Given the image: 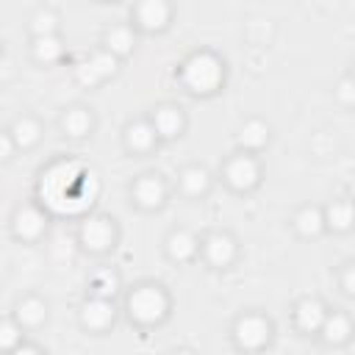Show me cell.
<instances>
[{
  "mask_svg": "<svg viewBox=\"0 0 355 355\" xmlns=\"http://www.w3.org/2000/svg\"><path fill=\"white\" fill-rule=\"evenodd\" d=\"M178 80L180 86L194 94V97H211L216 92H222L225 80H227V67L225 58L214 50H194L189 53L180 67H178Z\"/></svg>",
  "mask_w": 355,
  "mask_h": 355,
  "instance_id": "1",
  "label": "cell"
},
{
  "mask_svg": "<svg viewBox=\"0 0 355 355\" xmlns=\"http://www.w3.org/2000/svg\"><path fill=\"white\" fill-rule=\"evenodd\" d=\"M125 313L141 330L161 327L172 313V294L166 291V286H161L155 280H141L133 288H128Z\"/></svg>",
  "mask_w": 355,
  "mask_h": 355,
  "instance_id": "2",
  "label": "cell"
},
{
  "mask_svg": "<svg viewBox=\"0 0 355 355\" xmlns=\"http://www.w3.org/2000/svg\"><path fill=\"white\" fill-rule=\"evenodd\" d=\"M230 338L236 344V349L244 352H261L272 344L275 338V322L261 313V311H244L233 319L230 324Z\"/></svg>",
  "mask_w": 355,
  "mask_h": 355,
  "instance_id": "3",
  "label": "cell"
},
{
  "mask_svg": "<svg viewBox=\"0 0 355 355\" xmlns=\"http://www.w3.org/2000/svg\"><path fill=\"white\" fill-rule=\"evenodd\" d=\"M219 178L222 183L236 191V194H250L261 186V178H263V166H261V158L255 153H233L230 158H225L222 169H219Z\"/></svg>",
  "mask_w": 355,
  "mask_h": 355,
  "instance_id": "4",
  "label": "cell"
},
{
  "mask_svg": "<svg viewBox=\"0 0 355 355\" xmlns=\"http://www.w3.org/2000/svg\"><path fill=\"white\" fill-rule=\"evenodd\" d=\"M119 241V225L108 214H89L78 227V244L89 255H108Z\"/></svg>",
  "mask_w": 355,
  "mask_h": 355,
  "instance_id": "5",
  "label": "cell"
},
{
  "mask_svg": "<svg viewBox=\"0 0 355 355\" xmlns=\"http://www.w3.org/2000/svg\"><path fill=\"white\" fill-rule=\"evenodd\" d=\"M47 225H50V216L39 202H19L11 214V236L22 244L42 241L47 233Z\"/></svg>",
  "mask_w": 355,
  "mask_h": 355,
  "instance_id": "6",
  "label": "cell"
},
{
  "mask_svg": "<svg viewBox=\"0 0 355 355\" xmlns=\"http://www.w3.org/2000/svg\"><path fill=\"white\" fill-rule=\"evenodd\" d=\"M239 239L230 230H211L200 239V258L211 269H230L239 261Z\"/></svg>",
  "mask_w": 355,
  "mask_h": 355,
  "instance_id": "7",
  "label": "cell"
},
{
  "mask_svg": "<svg viewBox=\"0 0 355 355\" xmlns=\"http://www.w3.org/2000/svg\"><path fill=\"white\" fill-rule=\"evenodd\" d=\"M130 200L139 211H161L169 200V183L158 172H144L130 186Z\"/></svg>",
  "mask_w": 355,
  "mask_h": 355,
  "instance_id": "8",
  "label": "cell"
},
{
  "mask_svg": "<svg viewBox=\"0 0 355 355\" xmlns=\"http://www.w3.org/2000/svg\"><path fill=\"white\" fill-rule=\"evenodd\" d=\"M119 58L114 55V53H108V50H94L86 61H80L78 67H75V80L80 83V86H86V89H94V86H100V83H105V80H111L116 72H119Z\"/></svg>",
  "mask_w": 355,
  "mask_h": 355,
  "instance_id": "9",
  "label": "cell"
},
{
  "mask_svg": "<svg viewBox=\"0 0 355 355\" xmlns=\"http://www.w3.org/2000/svg\"><path fill=\"white\" fill-rule=\"evenodd\" d=\"M116 313L119 311H116V302L111 297H94V294H89L80 302L78 322L89 333H108L116 324Z\"/></svg>",
  "mask_w": 355,
  "mask_h": 355,
  "instance_id": "10",
  "label": "cell"
},
{
  "mask_svg": "<svg viewBox=\"0 0 355 355\" xmlns=\"http://www.w3.org/2000/svg\"><path fill=\"white\" fill-rule=\"evenodd\" d=\"M172 0H136L133 6V28L141 33H164L172 25Z\"/></svg>",
  "mask_w": 355,
  "mask_h": 355,
  "instance_id": "11",
  "label": "cell"
},
{
  "mask_svg": "<svg viewBox=\"0 0 355 355\" xmlns=\"http://www.w3.org/2000/svg\"><path fill=\"white\" fill-rule=\"evenodd\" d=\"M147 119H150V125L155 128V133H158L161 141H175V139H180V136L186 133V128H189L186 111H183L178 103H161V105H155Z\"/></svg>",
  "mask_w": 355,
  "mask_h": 355,
  "instance_id": "12",
  "label": "cell"
},
{
  "mask_svg": "<svg viewBox=\"0 0 355 355\" xmlns=\"http://www.w3.org/2000/svg\"><path fill=\"white\" fill-rule=\"evenodd\" d=\"M122 144H125V150H128L130 155L144 158V155H150L153 150H158L161 139H158L155 128L150 125V119L144 116V119H133V122L125 125V130H122Z\"/></svg>",
  "mask_w": 355,
  "mask_h": 355,
  "instance_id": "13",
  "label": "cell"
},
{
  "mask_svg": "<svg viewBox=\"0 0 355 355\" xmlns=\"http://www.w3.org/2000/svg\"><path fill=\"white\" fill-rule=\"evenodd\" d=\"M164 252L172 263H191L200 258V236L189 227H172L164 239Z\"/></svg>",
  "mask_w": 355,
  "mask_h": 355,
  "instance_id": "14",
  "label": "cell"
},
{
  "mask_svg": "<svg viewBox=\"0 0 355 355\" xmlns=\"http://www.w3.org/2000/svg\"><path fill=\"white\" fill-rule=\"evenodd\" d=\"M327 316V305L319 297H300L291 308V322L302 336H316Z\"/></svg>",
  "mask_w": 355,
  "mask_h": 355,
  "instance_id": "15",
  "label": "cell"
},
{
  "mask_svg": "<svg viewBox=\"0 0 355 355\" xmlns=\"http://www.w3.org/2000/svg\"><path fill=\"white\" fill-rule=\"evenodd\" d=\"M214 189V172L202 164H186L178 172V191L189 200H202Z\"/></svg>",
  "mask_w": 355,
  "mask_h": 355,
  "instance_id": "16",
  "label": "cell"
},
{
  "mask_svg": "<svg viewBox=\"0 0 355 355\" xmlns=\"http://www.w3.org/2000/svg\"><path fill=\"white\" fill-rule=\"evenodd\" d=\"M352 333H355L352 316L347 311H341V308H333V311L327 308V316H324V322H322L316 336L322 338L324 347H344L352 338Z\"/></svg>",
  "mask_w": 355,
  "mask_h": 355,
  "instance_id": "17",
  "label": "cell"
},
{
  "mask_svg": "<svg viewBox=\"0 0 355 355\" xmlns=\"http://www.w3.org/2000/svg\"><path fill=\"white\" fill-rule=\"evenodd\" d=\"M11 316L22 324L25 333L28 330H39L47 322V316H50V305H47V300L42 294H25L22 300H17Z\"/></svg>",
  "mask_w": 355,
  "mask_h": 355,
  "instance_id": "18",
  "label": "cell"
},
{
  "mask_svg": "<svg viewBox=\"0 0 355 355\" xmlns=\"http://www.w3.org/2000/svg\"><path fill=\"white\" fill-rule=\"evenodd\" d=\"M291 227H294V233H297L300 239H305V241H313V239L324 236L327 227H324L322 205H316V202L300 205V208L294 211V216H291Z\"/></svg>",
  "mask_w": 355,
  "mask_h": 355,
  "instance_id": "19",
  "label": "cell"
},
{
  "mask_svg": "<svg viewBox=\"0 0 355 355\" xmlns=\"http://www.w3.org/2000/svg\"><path fill=\"white\" fill-rule=\"evenodd\" d=\"M136 42H139V31H136L130 22H119V25H111V28L103 33V50L114 53L119 61H125L128 55H133V50H136Z\"/></svg>",
  "mask_w": 355,
  "mask_h": 355,
  "instance_id": "20",
  "label": "cell"
},
{
  "mask_svg": "<svg viewBox=\"0 0 355 355\" xmlns=\"http://www.w3.org/2000/svg\"><path fill=\"white\" fill-rule=\"evenodd\" d=\"M269 139H272V128H269V122L261 119V116L247 119V122L239 128V133H236V144H239V150H244V153H255V155H258L261 150L269 147Z\"/></svg>",
  "mask_w": 355,
  "mask_h": 355,
  "instance_id": "21",
  "label": "cell"
},
{
  "mask_svg": "<svg viewBox=\"0 0 355 355\" xmlns=\"http://www.w3.org/2000/svg\"><path fill=\"white\" fill-rule=\"evenodd\" d=\"M94 111L89 105H69L64 114H61V133L69 136V139H86L94 133Z\"/></svg>",
  "mask_w": 355,
  "mask_h": 355,
  "instance_id": "22",
  "label": "cell"
},
{
  "mask_svg": "<svg viewBox=\"0 0 355 355\" xmlns=\"http://www.w3.org/2000/svg\"><path fill=\"white\" fill-rule=\"evenodd\" d=\"M8 133H11L14 144H17V150H33V147L44 139V125H42L39 116L22 114V116H17V119L8 125Z\"/></svg>",
  "mask_w": 355,
  "mask_h": 355,
  "instance_id": "23",
  "label": "cell"
},
{
  "mask_svg": "<svg viewBox=\"0 0 355 355\" xmlns=\"http://www.w3.org/2000/svg\"><path fill=\"white\" fill-rule=\"evenodd\" d=\"M324 214V227L330 233H349L355 227V208L349 197H336L327 205H322Z\"/></svg>",
  "mask_w": 355,
  "mask_h": 355,
  "instance_id": "24",
  "label": "cell"
},
{
  "mask_svg": "<svg viewBox=\"0 0 355 355\" xmlns=\"http://www.w3.org/2000/svg\"><path fill=\"white\" fill-rule=\"evenodd\" d=\"M64 39L61 33H50V36H31V55L36 64L42 67H53L64 58Z\"/></svg>",
  "mask_w": 355,
  "mask_h": 355,
  "instance_id": "25",
  "label": "cell"
},
{
  "mask_svg": "<svg viewBox=\"0 0 355 355\" xmlns=\"http://www.w3.org/2000/svg\"><path fill=\"white\" fill-rule=\"evenodd\" d=\"M119 288H122V280H119V275L111 266H103V269H97L89 277V294H94V297H111V300H116Z\"/></svg>",
  "mask_w": 355,
  "mask_h": 355,
  "instance_id": "26",
  "label": "cell"
},
{
  "mask_svg": "<svg viewBox=\"0 0 355 355\" xmlns=\"http://www.w3.org/2000/svg\"><path fill=\"white\" fill-rule=\"evenodd\" d=\"M31 36H50V33H61V14L55 8H36L28 19Z\"/></svg>",
  "mask_w": 355,
  "mask_h": 355,
  "instance_id": "27",
  "label": "cell"
},
{
  "mask_svg": "<svg viewBox=\"0 0 355 355\" xmlns=\"http://www.w3.org/2000/svg\"><path fill=\"white\" fill-rule=\"evenodd\" d=\"M22 338H25L22 324L14 316H3L0 319V352H14Z\"/></svg>",
  "mask_w": 355,
  "mask_h": 355,
  "instance_id": "28",
  "label": "cell"
},
{
  "mask_svg": "<svg viewBox=\"0 0 355 355\" xmlns=\"http://www.w3.org/2000/svg\"><path fill=\"white\" fill-rule=\"evenodd\" d=\"M333 97H336V103H338L341 108H352V105H355V80H352V75H344V78L336 83Z\"/></svg>",
  "mask_w": 355,
  "mask_h": 355,
  "instance_id": "29",
  "label": "cell"
},
{
  "mask_svg": "<svg viewBox=\"0 0 355 355\" xmlns=\"http://www.w3.org/2000/svg\"><path fill=\"white\" fill-rule=\"evenodd\" d=\"M338 286H341V294L344 297H355V263L352 261H344L341 269H338Z\"/></svg>",
  "mask_w": 355,
  "mask_h": 355,
  "instance_id": "30",
  "label": "cell"
},
{
  "mask_svg": "<svg viewBox=\"0 0 355 355\" xmlns=\"http://www.w3.org/2000/svg\"><path fill=\"white\" fill-rule=\"evenodd\" d=\"M14 153H17V144H14L11 133L8 130H0V164H8L14 158Z\"/></svg>",
  "mask_w": 355,
  "mask_h": 355,
  "instance_id": "31",
  "label": "cell"
},
{
  "mask_svg": "<svg viewBox=\"0 0 355 355\" xmlns=\"http://www.w3.org/2000/svg\"><path fill=\"white\" fill-rule=\"evenodd\" d=\"M14 352H19V355H25V352L42 355V352H44V347H42V344H31V341H25V338H22V341H19V347H17Z\"/></svg>",
  "mask_w": 355,
  "mask_h": 355,
  "instance_id": "32",
  "label": "cell"
},
{
  "mask_svg": "<svg viewBox=\"0 0 355 355\" xmlns=\"http://www.w3.org/2000/svg\"><path fill=\"white\" fill-rule=\"evenodd\" d=\"M0 53H3V42H0Z\"/></svg>",
  "mask_w": 355,
  "mask_h": 355,
  "instance_id": "33",
  "label": "cell"
},
{
  "mask_svg": "<svg viewBox=\"0 0 355 355\" xmlns=\"http://www.w3.org/2000/svg\"><path fill=\"white\" fill-rule=\"evenodd\" d=\"M105 3H111V0H105Z\"/></svg>",
  "mask_w": 355,
  "mask_h": 355,
  "instance_id": "34",
  "label": "cell"
}]
</instances>
